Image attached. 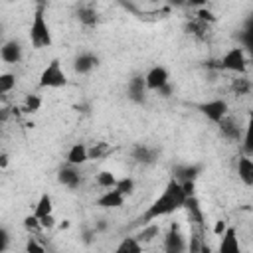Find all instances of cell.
<instances>
[{"instance_id":"obj_2","label":"cell","mask_w":253,"mask_h":253,"mask_svg":"<svg viewBox=\"0 0 253 253\" xmlns=\"http://www.w3.org/2000/svg\"><path fill=\"white\" fill-rule=\"evenodd\" d=\"M30 43H32L34 49H43V47H49L53 43L51 30H49V24L45 20L43 4H40L36 8V12H34L32 24H30Z\"/></svg>"},{"instance_id":"obj_4","label":"cell","mask_w":253,"mask_h":253,"mask_svg":"<svg viewBox=\"0 0 253 253\" xmlns=\"http://www.w3.org/2000/svg\"><path fill=\"white\" fill-rule=\"evenodd\" d=\"M219 67L225 69V71L243 75V73L247 71L245 47H241V45H233V47H229V49L221 55V59H219Z\"/></svg>"},{"instance_id":"obj_16","label":"cell","mask_w":253,"mask_h":253,"mask_svg":"<svg viewBox=\"0 0 253 253\" xmlns=\"http://www.w3.org/2000/svg\"><path fill=\"white\" fill-rule=\"evenodd\" d=\"M75 16H77V22L85 28H95L99 24V12L97 8H93L91 4H81L77 10H75Z\"/></svg>"},{"instance_id":"obj_24","label":"cell","mask_w":253,"mask_h":253,"mask_svg":"<svg viewBox=\"0 0 253 253\" xmlns=\"http://www.w3.org/2000/svg\"><path fill=\"white\" fill-rule=\"evenodd\" d=\"M117 251H119V253H140V251H142V243L136 239V235L125 237V239L117 245Z\"/></svg>"},{"instance_id":"obj_26","label":"cell","mask_w":253,"mask_h":253,"mask_svg":"<svg viewBox=\"0 0 253 253\" xmlns=\"http://www.w3.org/2000/svg\"><path fill=\"white\" fill-rule=\"evenodd\" d=\"M117 176L111 172V170H101L97 176H95V182H97V186L99 188H105V190H109V188H115L117 186Z\"/></svg>"},{"instance_id":"obj_3","label":"cell","mask_w":253,"mask_h":253,"mask_svg":"<svg viewBox=\"0 0 253 253\" xmlns=\"http://www.w3.org/2000/svg\"><path fill=\"white\" fill-rule=\"evenodd\" d=\"M42 89H59V87H65L67 85V75L63 71V65L57 57H53L42 71L40 75V83H38Z\"/></svg>"},{"instance_id":"obj_6","label":"cell","mask_w":253,"mask_h":253,"mask_svg":"<svg viewBox=\"0 0 253 253\" xmlns=\"http://www.w3.org/2000/svg\"><path fill=\"white\" fill-rule=\"evenodd\" d=\"M148 85H146V77L142 73H134L128 83H126V97L136 103V105H144L148 99Z\"/></svg>"},{"instance_id":"obj_10","label":"cell","mask_w":253,"mask_h":253,"mask_svg":"<svg viewBox=\"0 0 253 253\" xmlns=\"http://www.w3.org/2000/svg\"><path fill=\"white\" fill-rule=\"evenodd\" d=\"M186 249H188V245H186L184 235L180 233L178 223H172L168 233L164 235V251H168V253H182Z\"/></svg>"},{"instance_id":"obj_5","label":"cell","mask_w":253,"mask_h":253,"mask_svg":"<svg viewBox=\"0 0 253 253\" xmlns=\"http://www.w3.org/2000/svg\"><path fill=\"white\" fill-rule=\"evenodd\" d=\"M198 111L208 119L211 121L213 125H219L227 115H229V105L225 99H211V101H206V103H200L196 105Z\"/></svg>"},{"instance_id":"obj_42","label":"cell","mask_w":253,"mask_h":253,"mask_svg":"<svg viewBox=\"0 0 253 253\" xmlns=\"http://www.w3.org/2000/svg\"><path fill=\"white\" fill-rule=\"evenodd\" d=\"M249 119H253V109H251V113H249Z\"/></svg>"},{"instance_id":"obj_35","label":"cell","mask_w":253,"mask_h":253,"mask_svg":"<svg viewBox=\"0 0 253 253\" xmlns=\"http://www.w3.org/2000/svg\"><path fill=\"white\" fill-rule=\"evenodd\" d=\"M8 245H10V233L6 227H2L0 229V251H6Z\"/></svg>"},{"instance_id":"obj_29","label":"cell","mask_w":253,"mask_h":253,"mask_svg":"<svg viewBox=\"0 0 253 253\" xmlns=\"http://www.w3.org/2000/svg\"><path fill=\"white\" fill-rule=\"evenodd\" d=\"M16 87V75L14 73H2L0 75V95L10 93Z\"/></svg>"},{"instance_id":"obj_34","label":"cell","mask_w":253,"mask_h":253,"mask_svg":"<svg viewBox=\"0 0 253 253\" xmlns=\"http://www.w3.org/2000/svg\"><path fill=\"white\" fill-rule=\"evenodd\" d=\"M28 253H43V245L36 241V237H28L26 241V247H24Z\"/></svg>"},{"instance_id":"obj_14","label":"cell","mask_w":253,"mask_h":253,"mask_svg":"<svg viewBox=\"0 0 253 253\" xmlns=\"http://www.w3.org/2000/svg\"><path fill=\"white\" fill-rule=\"evenodd\" d=\"M125 198L126 196L123 192H119L117 188H109L97 198V206H101L105 210H117V208H121L125 204Z\"/></svg>"},{"instance_id":"obj_38","label":"cell","mask_w":253,"mask_h":253,"mask_svg":"<svg viewBox=\"0 0 253 253\" xmlns=\"http://www.w3.org/2000/svg\"><path fill=\"white\" fill-rule=\"evenodd\" d=\"M186 2H188V6H192V8H196V10H198V8H204V6L208 4V0H186Z\"/></svg>"},{"instance_id":"obj_23","label":"cell","mask_w":253,"mask_h":253,"mask_svg":"<svg viewBox=\"0 0 253 253\" xmlns=\"http://www.w3.org/2000/svg\"><path fill=\"white\" fill-rule=\"evenodd\" d=\"M158 231H160V227H158L156 223H152V221H150V223H144L142 229L136 233V239H138L142 245H144V243H150L154 237H158Z\"/></svg>"},{"instance_id":"obj_21","label":"cell","mask_w":253,"mask_h":253,"mask_svg":"<svg viewBox=\"0 0 253 253\" xmlns=\"http://www.w3.org/2000/svg\"><path fill=\"white\" fill-rule=\"evenodd\" d=\"M229 89H231V93H233V95L243 97V95H249V93H251L253 85H251V81H249V79L245 77V73H243V75H237L235 79H231Z\"/></svg>"},{"instance_id":"obj_19","label":"cell","mask_w":253,"mask_h":253,"mask_svg":"<svg viewBox=\"0 0 253 253\" xmlns=\"http://www.w3.org/2000/svg\"><path fill=\"white\" fill-rule=\"evenodd\" d=\"M237 176L245 186L253 188V160L247 154L239 156V160H237Z\"/></svg>"},{"instance_id":"obj_25","label":"cell","mask_w":253,"mask_h":253,"mask_svg":"<svg viewBox=\"0 0 253 253\" xmlns=\"http://www.w3.org/2000/svg\"><path fill=\"white\" fill-rule=\"evenodd\" d=\"M239 42H241V47H245L253 55V18L247 20L243 32L239 34Z\"/></svg>"},{"instance_id":"obj_31","label":"cell","mask_w":253,"mask_h":253,"mask_svg":"<svg viewBox=\"0 0 253 253\" xmlns=\"http://www.w3.org/2000/svg\"><path fill=\"white\" fill-rule=\"evenodd\" d=\"M107 152H109V146H107L105 142H97L95 146H91V148H89V158H91V160H95V158L105 156Z\"/></svg>"},{"instance_id":"obj_11","label":"cell","mask_w":253,"mask_h":253,"mask_svg":"<svg viewBox=\"0 0 253 253\" xmlns=\"http://www.w3.org/2000/svg\"><path fill=\"white\" fill-rule=\"evenodd\" d=\"M130 156H132V160H134L136 164L150 166V164H154V162L158 160V150H156L154 146H148V144L138 142V144H134V146L130 148Z\"/></svg>"},{"instance_id":"obj_20","label":"cell","mask_w":253,"mask_h":253,"mask_svg":"<svg viewBox=\"0 0 253 253\" xmlns=\"http://www.w3.org/2000/svg\"><path fill=\"white\" fill-rule=\"evenodd\" d=\"M184 30H186L188 36H194V38H198V40H206V36H208V32H210V24H206V22L194 18L190 24H186Z\"/></svg>"},{"instance_id":"obj_18","label":"cell","mask_w":253,"mask_h":253,"mask_svg":"<svg viewBox=\"0 0 253 253\" xmlns=\"http://www.w3.org/2000/svg\"><path fill=\"white\" fill-rule=\"evenodd\" d=\"M219 253H239V239H237V231L235 227H227L221 233V241H219Z\"/></svg>"},{"instance_id":"obj_22","label":"cell","mask_w":253,"mask_h":253,"mask_svg":"<svg viewBox=\"0 0 253 253\" xmlns=\"http://www.w3.org/2000/svg\"><path fill=\"white\" fill-rule=\"evenodd\" d=\"M47 213H53V202H51V196L49 194H42L36 208H34V215L38 217H43Z\"/></svg>"},{"instance_id":"obj_41","label":"cell","mask_w":253,"mask_h":253,"mask_svg":"<svg viewBox=\"0 0 253 253\" xmlns=\"http://www.w3.org/2000/svg\"><path fill=\"white\" fill-rule=\"evenodd\" d=\"M67 227H69V221H67V219H65V221H63V223H61V229H67Z\"/></svg>"},{"instance_id":"obj_37","label":"cell","mask_w":253,"mask_h":253,"mask_svg":"<svg viewBox=\"0 0 253 253\" xmlns=\"http://www.w3.org/2000/svg\"><path fill=\"white\" fill-rule=\"evenodd\" d=\"M225 229H227V225H225V221H221V219H219V221L215 223V227H213V233H215V235H221V233H223Z\"/></svg>"},{"instance_id":"obj_28","label":"cell","mask_w":253,"mask_h":253,"mask_svg":"<svg viewBox=\"0 0 253 253\" xmlns=\"http://www.w3.org/2000/svg\"><path fill=\"white\" fill-rule=\"evenodd\" d=\"M115 188H117L119 192H123L125 196H132L136 184H134V180H132L130 176H125V178H119V180H117V186H115Z\"/></svg>"},{"instance_id":"obj_32","label":"cell","mask_w":253,"mask_h":253,"mask_svg":"<svg viewBox=\"0 0 253 253\" xmlns=\"http://www.w3.org/2000/svg\"><path fill=\"white\" fill-rule=\"evenodd\" d=\"M196 18H198V20H202V22H206V24H213V22L217 20V18L213 16V12H210L206 6H204V8H198Z\"/></svg>"},{"instance_id":"obj_1","label":"cell","mask_w":253,"mask_h":253,"mask_svg":"<svg viewBox=\"0 0 253 253\" xmlns=\"http://www.w3.org/2000/svg\"><path fill=\"white\" fill-rule=\"evenodd\" d=\"M186 200H188V196H186L182 184L176 178H170L168 184L164 186V190L160 192V196L144 210V213L136 221L140 225H144V223L156 221V219H160L164 215H170V213L178 211L180 208H184L186 206Z\"/></svg>"},{"instance_id":"obj_7","label":"cell","mask_w":253,"mask_h":253,"mask_svg":"<svg viewBox=\"0 0 253 253\" xmlns=\"http://www.w3.org/2000/svg\"><path fill=\"white\" fill-rule=\"evenodd\" d=\"M144 77H146V85H148V89L150 91H160V89H164L166 85H170V73H168V69L164 67V65H152L146 73H144Z\"/></svg>"},{"instance_id":"obj_27","label":"cell","mask_w":253,"mask_h":253,"mask_svg":"<svg viewBox=\"0 0 253 253\" xmlns=\"http://www.w3.org/2000/svg\"><path fill=\"white\" fill-rule=\"evenodd\" d=\"M42 109V97L40 95H26L24 99V105H22V111L26 115H34Z\"/></svg>"},{"instance_id":"obj_33","label":"cell","mask_w":253,"mask_h":253,"mask_svg":"<svg viewBox=\"0 0 253 253\" xmlns=\"http://www.w3.org/2000/svg\"><path fill=\"white\" fill-rule=\"evenodd\" d=\"M24 227L28 229V231H36V229H42V223H40V217L38 215H26L24 217Z\"/></svg>"},{"instance_id":"obj_40","label":"cell","mask_w":253,"mask_h":253,"mask_svg":"<svg viewBox=\"0 0 253 253\" xmlns=\"http://www.w3.org/2000/svg\"><path fill=\"white\" fill-rule=\"evenodd\" d=\"M0 166H2V168H6V166H8V154H6V152L0 156Z\"/></svg>"},{"instance_id":"obj_15","label":"cell","mask_w":253,"mask_h":253,"mask_svg":"<svg viewBox=\"0 0 253 253\" xmlns=\"http://www.w3.org/2000/svg\"><path fill=\"white\" fill-rule=\"evenodd\" d=\"M65 160H67V164L83 166L87 160H91V158H89V146H87L85 142H75V144H71L69 150H67Z\"/></svg>"},{"instance_id":"obj_12","label":"cell","mask_w":253,"mask_h":253,"mask_svg":"<svg viewBox=\"0 0 253 253\" xmlns=\"http://www.w3.org/2000/svg\"><path fill=\"white\" fill-rule=\"evenodd\" d=\"M0 57L4 63H20L24 59V47L18 40H6L0 47Z\"/></svg>"},{"instance_id":"obj_8","label":"cell","mask_w":253,"mask_h":253,"mask_svg":"<svg viewBox=\"0 0 253 253\" xmlns=\"http://www.w3.org/2000/svg\"><path fill=\"white\" fill-rule=\"evenodd\" d=\"M57 182L69 190H77L83 182V174L79 170V166H73V164H65L59 168L57 172Z\"/></svg>"},{"instance_id":"obj_39","label":"cell","mask_w":253,"mask_h":253,"mask_svg":"<svg viewBox=\"0 0 253 253\" xmlns=\"http://www.w3.org/2000/svg\"><path fill=\"white\" fill-rule=\"evenodd\" d=\"M166 2H168V6H174V8H182L188 4L186 0H166Z\"/></svg>"},{"instance_id":"obj_13","label":"cell","mask_w":253,"mask_h":253,"mask_svg":"<svg viewBox=\"0 0 253 253\" xmlns=\"http://www.w3.org/2000/svg\"><path fill=\"white\" fill-rule=\"evenodd\" d=\"M217 126H219V132H221V136H223V138L233 140V142L243 140V132H245V128H241V126H239V123H237L235 119H231L229 115H227V117H225Z\"/></svg>"},{"instance_id":"obj_9","label":"cell","mask_w":253,"mask_h":253,"mask_svg":"<svg viewBox=\"0 0 253 253\" xmlns=\"http://www.w3.org/2000/svg\"><path fill=\"white\" fill-rule=\"evenodd\" d=\"M99 63H101V59H99L97 53H93V51H81L73 59V71L77 75H89L93 69L99 67Z\"/></svg>"},{"instance_id":"obj_36","label":"cell","mask_w":253,"mask_h":253,"mask_svg":"<svg viewBox=\"0 0 253 253\" xmlns=\"http://www.w3.org/2000/svg\"><path fill=\"white\" fill-rule=\"evenodd\" d=\"M40 223H42V229H51V227L55 225V217H53V213H47V215L40 217Z\"/></svg>"},{"instance_id":"obj_17","label":"cell","mask_w":253,"mask_h":253,"mask_svg":"<svg viewBox=\"0 0 253 253\" xmlns=\"http://www.w3.org/2000/svg\"><path fill=\"white\" fill-rule=\"evenodd\" d=\"M200 172H202L200 164H178L172 170V178H176L178 182H196Z\"/></svg>"},{"instance_id":"obj_43","label":"cell","mask_w":253,"mask_h":253,"mask_svg":"<svg viewBox=\"0 0 253 253\" xmlns=\"http://www.w3.org/2000/svg\"><path fill=\"white\" fill-rule=\"evenodd\" d=\"M150 2H158V0H150Z\"/></svg>"},{"instance_id":"obj_30","label":"cell","mask_w":253,"mask_h":253,"mask_svg":"<svg viewBox=\"0 0 253 253\" xmlns=\"http://www.w3.org/2000/svg\"><path fill=\"white\" fill-rule=\"evenodd\" d=\"M243 150L247 154H253V119H249L245 132H243Z\"/></svg>"}]
</instances>
